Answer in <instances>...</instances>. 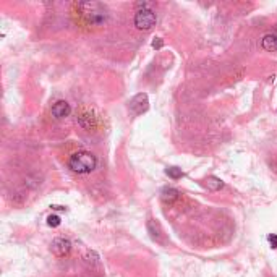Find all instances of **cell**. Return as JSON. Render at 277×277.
<instances>
[{
    "instance_id": "12",
    "label": "cell",
    "mask_w": 277,
    "mask_h": 277,
    "mask_svg": "<svg viewBox=\"0 0 277 277\" xmlns=\"http://www.w3.org/2000/svg\"><path fill=\"white\" fill-rule=\"evenodd\" d=\"M60 222H62V219H60V216H57V214H51L47 217V224L51 227H59Z\"/></svg>"
},
{
    "instance_id": "4",
    "label": "cell",
    "mask_w": 277,
    "mask_h": 277,
    "mask_svg": "<svg viewBox=\"0 0 277 277\" xmlns=\"http://www.w3.org/2000/svg\"><path fill=\"white\" fill-rule=\"evenodd\" d=\"M51 250H52V253H54L55 256L63 258V256H67V255L70 253V251H71V243H70V240H67V239H55V240L52 242Z\"/></svg>"
},
{
    "instance_id": "9",
    "label": "cell",
    "mask_w": 277,
    "mask_h": 277,
    "mask_svg": "<svg viewBox=\"0 0 277 277\" xmlns=\"http://www.w3.org/2000/svg\"><path fill=\"white\" fill-rule=\"evenodd\" d=\"M178 190L172 188V186H166V188H162L161 191V200L164 203H174L175 200H178Z\"/></svg>"
},
{
    "instance_id": "2",
    "label": "cell",
    "mask_w": 277,
    "mask_h": 277,
    "mask_svg": "<svg viewBox=\"0 0 277 277\" xmlns=\"http://www.w3.org/2000/svg\"><path fill=\"white\" fill-rule=\"evenodd\" d=\"M97 166V159L94 154L88 151H78L71 154L68 161V167L76 174H91Z\"/></svg>"
},
{
    "instance_id": "5",
    "label": "cell",
    "mask_w": 277,
    "mask_h": 277,
    "mask_svg": "<svg viewBox=\"0 0 277 277\" xmlns=\"http://www.w3.org/2000/svg\"><path fill=\"white\" fill-rule=\"evenodd\" d=\"M149 107V102H148V96L146 94H136L132 101H130V110L133 113H143L146 112Z\"/></svg>"
},
{
    "instance_id": "7",
    "label": "cell",
    "mask_w": 277,
    "mask_h": 277,
    "mask_svg": "<svg viewBox=\"0 0 277 277\" xmlns=\"http://www.w3.org/2000/svg\"><path fill=\"white\" fill-rule=\"evenodd\" d=\"M78 124L83 127L85 130H91L96 127V118L93 117V113L91 112H83V113H80V117H78Z\"/></svg>"
},
{
    "instance_id": "10",
    "label": "cell",
    "mask_w": 277,
    "mask_h": 277,
    "mask_svg": "<svg viewBox=\"0 0 277 277\" xmlns=\"http://www.w3.org/2000/svg\"><path fill=\"white\" fill-rule=\"evenodd\" d=\"M206 186H208V190H211V191H217V190H221L222 186H224V182L221 180V178H217V177H208Z\"/></svg>"
},
{
    "instance_id": "8",
    "label": "cell",
    "mask_w": 277,
    "mask_h": 277,
    "mask_svg": "<svg viewBox=\"0 0 277 277\" xmlns=\"http://www.w3.org/2000/svg\"><path fill=\"white\" fill-rule=\"evenodd\" d=\"M261 47L267 52H275L277 51V34H266L261 39Z\"/></svg>"
},
{
    "instance_id": "14",
    "label": "cell",
    "mask_w": 277,
    "mask_h": 277,
    "mask_svg": "<svg viewBox=\"0 0 277 277\" xmlns=\"http://www.w3.org/2000/svg\"><path fill=\"white\" fill-rule=\"evenodd\" d=\"M162 46H164V43H162V39L156 37V39L152 41V47H154V49H161Z\"/></svg>"
},
{
    "instance_id": "3",
    "label": "cell",
    "mask_w": 277,
    "mask_h": 277,
    "mask_svg": "<svg viewBox=\"0 0 277 277\" xmlns=\"http://www.w3.org/2000/svg\"><path fill=\"white\" fill-rule=\"evenodd\" d=\"M156 21H157V18H156V13H154L152 8H141V10H138L135 15V26L138 29L148 31L156 24Z\"/></svg>"
},
{
    "instance_id": "13",
    "label": "cell",
    "mask_w": 277,
    "mask_h": 277,
    "mask_svg": "<svg viewBox=\"0 0 277 277\" xmlns=\"http://www.w3.org/2000/svg\"><path fill=\"white\" fill-rule=\"evenodd\" d=\"M267 242H269L271 243V248H277V235L275 233H271L269 235V237H267Z\"/></svg>"
},
{
    "instance_id": "6",
    "label": "cell",
    "mask_w": 277,
    "mask_h": 277,
    "mask_svg": "<svg viewBox=\"0 0 277 277\" xmlns=\"http://www.w3.org/2000/svg\"><path fill=\"white\" fill-rule=\"evenodd\" d=\"M70 112H71V107H70V104L67 101H57L54 105H52V115L54 118H65V117H68L70 115Z\"/></svg>"
},
{
    "instance_id": "11",
    "label": "cell",
    "mask_w": 277,
    "mask_h": 277,
    "mask_svg": "<svg viewBox=\"0 0 277 277\" xmlns=\"http://www.w3.org/2000/svg\"><path fill=\"white\" fill-rule=\"evenodd\" d=\"M166 174L172 178V180H178V178H182L183 177V172H182V169H178V167H167L166 169Z\"/></svg>"
},
{
    "instance_id": "1",
    "label": "cell",
    "mask_w": 277,
    "mask_h": 277,
    "mask_svg": "<svg viewBox=\"0 0 277 277\" xmlns=\"http://www.w3.org/2000/svg\"><path fill=\"white\" fill-rule=\"evenodd\" d=\"M80 13L88 24L93 26H102L107 21V10L99 2H81L78 4Z\"/></svg>"
}]
</instances>
